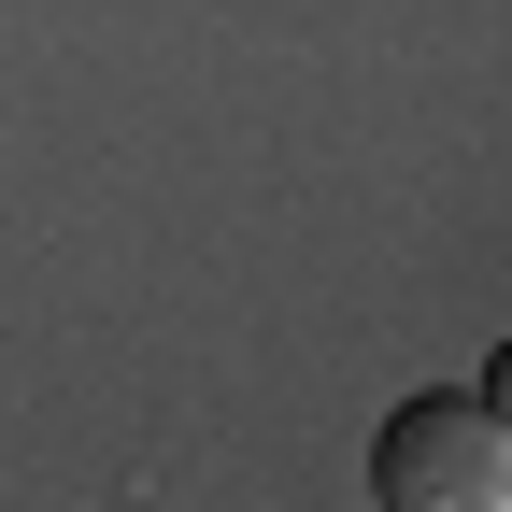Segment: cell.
<instances>
[{
    "label": "cell",
    "mask_w": 512,
    "mask_h": 512,
    "mask_svg": "<svg viewBox=\"0 0 512 512\" xmlns=\"http://www.w3.org/2000/svg\"><path fill=\"white\" fill-rule=\"evenodd\" d=\"M370 498L384 512H512V427L484 384H427L370 427Z\"/></svg>",
    "instance_id": "cell-1"
},
{
    "label": "cell",
    "mask_w": 512,
    "mask_h": 512,
    "mask_svg": "<svg viewBox=\"0 0 512 512\" xmlns=\"http://www.w3.org/2000/svg\"><path fill=\"white\" fill-rule=\"evenodd\" d=\"M484 399H498V427H512V342H498V356H484Z\"/></svg>",
    "instance_id": "cell-2"
}]
</instances>
